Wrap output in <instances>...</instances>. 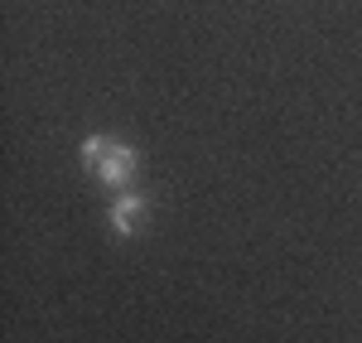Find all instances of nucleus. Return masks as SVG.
<instances>
[{
    "mask_svg": "<svg viewBox=\"0 0 362 343\" xmlns=\"http://www.w3.org/2000/svg\"><path fill=\"white\" fill-rule=\"evenodd\" d=\"M136 165H140L136 150H131V145H116V141H112L107 150H102V160H97L92 170H97V179H102L107 189H126V184L136 179Z\"/></svg>",
    "mask_w": 362,
    "mask_h": 343,
    "instance_id": "obj_1",
    "label": "nucleus"
},
{
    "mask_svg": "<svg viewBox=\"0 0 362 343\" xmlns=\"http://www.w3.org/2000/svg\"><path fill=\"white\" fill-rule=\"evenodd\" d=\"M145 194H116L112 203V232H121V237H131V232L145 223Z\"/></svg>",
    "mask_w": 362,
    "mask_h": 343,
    "instance_id": "obj_2",
    "label": "nucleus"
},
{
    "mask_svg": "<svg viewBox=\"0 0 362 343\" xmlns=\"http://www.w3.org/2000/svg\"><path fill=\"white\" fill-rule=\"evenodd\" d=\"M107 145H112V141H107V136H87V141H83V165H97Z\"/></svg>",
    "mask_w": 362,
    "mask_h": 343,
    "instance_id": "obj_3",
    "label": "nucleus"
}]
</instances>
